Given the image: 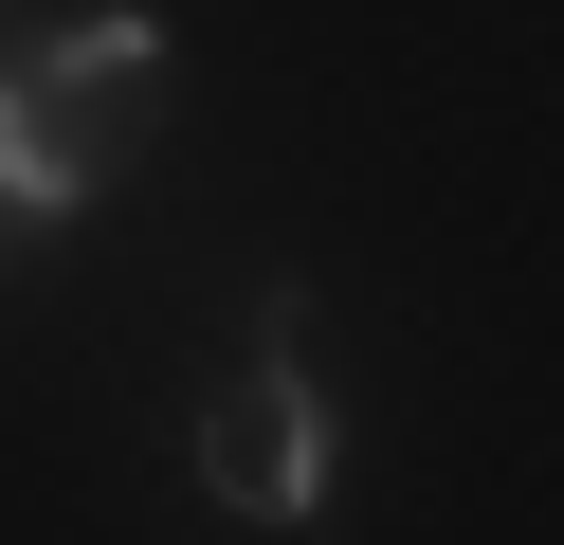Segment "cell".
<instances>
[{
  "label": "cell",
  "instance_id": "3",
  "mask_svg": "<svg viewBox=\"0 0 564 545\" xmlns=\"http://www.w3.org/2000/svg\"><path fill=\"white\" fill-rule=\"evenodd\" d=\"M91 182H110V145H74L19 73H0V218L37 237V218H91Z\"/></svg>",
  "mask_w": 564,
  "mask_h": 545
},
{
  "label": "cell",
  "instance_id": "2",
  "mask_svg": "<svg viewBox=\"0 0 564 545\" xmlns=\"http://www.w3.org/2000/svg\"><path fill=\"white\" fill-rule=\"evenodd\" d=\"M164 73H183V36H164V0H110V19L37 36V55H19V91H37V109H55L74 145H128V109H147Z\"/></svg>",
  "mask_w": 564,
  "mask_h": 545
},
{
  "label": "cell",
  "instance_id": "1",
  "mask_svg": "<svg viewBox=\"0 0 564 545\" xmlns=\"http://www.w3.org/2000/svg\"><path fill=\"white\" fill-rule=\"evenodd\" d=\"M328 472H346V418H328V382H310V346L273 327V346L200 400V491H219L237 527H328Z\"/></svg>",
  "mask_w": 564,
  "mask_h": 545
},
{
  "label": "cell",
  "instance_id": "4",
  "mask_svg": "<svg viewBox=\"0 0 564 545\" xmlns=\"http://www.w3.org/2000/svg\"><path fill=\"white\" fill-rule=\"evenodd\" d=\"M0 237H19V218H0Z\"/></svg>",
  "mask_w": 564,
  "mask_h": 545
}]
</instances>
